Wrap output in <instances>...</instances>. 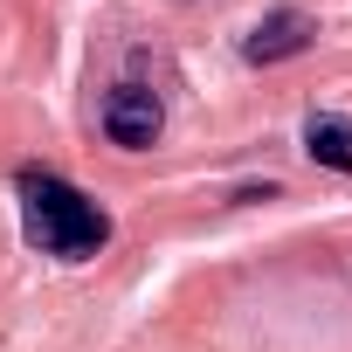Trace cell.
Wrapping results in <instances>:
<instances>
[{
  "label": "cell",
  "mask_w": 352,
  "mask_h": 352,
  "mask_svg": "<svg viewBox=\"0 0 352 352\" xmlns=\"http://www.w3.org/2000/svg\"><path fill=\"white\" fill-rule=\"evenodd\" d=\"M159 131H166V104H159L145 83H118V90L104 97V138H111L118 152H152Z\"/></svg>",
  "instance_id": "2"
},
{
  "label": "cell",
  "mask_w": 352,
  "mask_h": 352,
  "mask_svg": "<svg viewBox=\"0 0 352 352\" xmlns=\"http://www.w3.org/2000/svg\"><path fill=\"white\" fill-rule=\"evenodd\" d=\"M311 42H318V21H311L304 8H270V14L249 28L242 56H249V63H290V56H304Z\"/></svg>",
  "instance_id": "3"
},
{
  "label": "cell",
  "mask_w": 352,
  "mask_h": 352,
  "mask_svg": "<svg viewBox=\"0 0 352 352\" xmlns=\"http://www.w3.org/2000/svg\"><path fill=\"white\" fill-rule=\"evenodd\" d=\"M304 152L331 173H345L352 180V118H331V111H311L304 118Z\"/></svg>",
  "instance_id": "4"
},
{
  "label": "cell",
  "mask_w": 352,
  "mask_h": 352,
  "mask_svg": "<svg viewBox=\"0 0 352 352\" xmlns=\"http://www.w3.org/2000/svg\"><path fill=\"white\" fill-rule=\"evenodd\" d=\"M14 194H21V235H28L42 256H56V263H90V256L111 242V214H104L83 187H69L63 173L21 166Z\"/></svg>",
  "instance_id": "1"
}]
</instances>
